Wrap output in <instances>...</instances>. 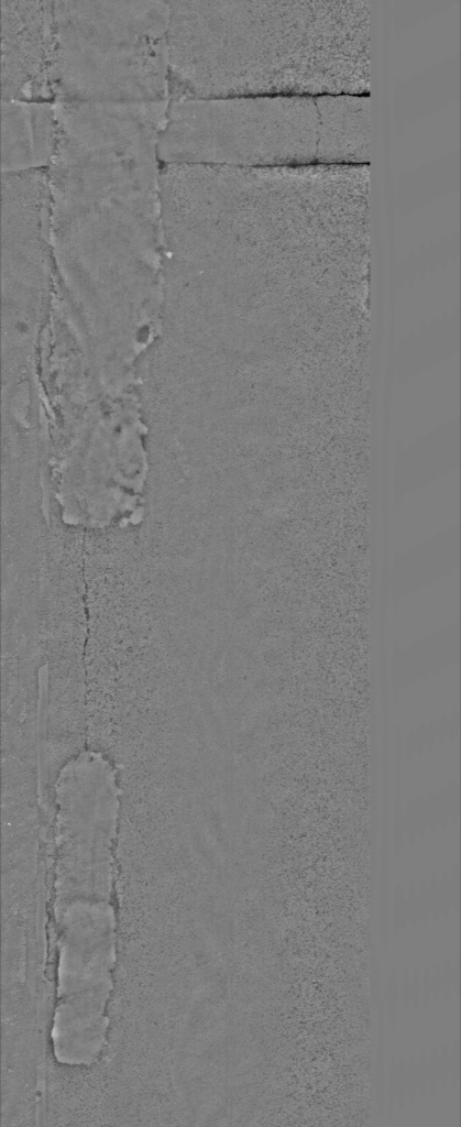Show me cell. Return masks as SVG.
I'll return each instance as SVG.
<instances>
[{"instance_id":"1","label":"cell","mask_w":461,"mask_h":1127,"mask_svg":"<svg viewBox=\"0 0 461 1127\" xmlns=\"http://www.w3.org/2000/svg\"><path fill=\"white\" fill-rule=\"evenodd\" d=\"M169 99L370 95L369 1H171Z\"/></svg>"},{"instance_id":"2","label":"cell","mask_w":461,"mask_h":1127,"mask_svg":"<svg viewBox=\"0 0 461 1127\" xmlns=\"http://www.w3.org/2000/svg\"><path fill=\"white\" fill-rule=\"evenodd\" d=\"M169 99L54 102L58 143L47 167L52 230L68 255L135 258L161 233L157 143Z\"/></svg>"},{"instance_id":"3","label":"cell","mask_w":461,"mask_h":1127,"mask_svg":"<svg viewBox=\"0 0 461 1127\" xmlns=\"http://www.w3.org/2000/svg\"><path fill=\"white\" fill-rule=\"evenodd\" d=\"M56 100L169 99L165 1H54Z\"/></svg>"},{"instance_id":"4","label":"cell","mask_w":461,"mask_h":1127,"mask_svg":"<svg viewBox=\"0 0 461 1127\" xmlns=\"http://www.w3.org/2000/svg\"><path fill=\"white\" fill-rule=\"evenodd\" d=\"M316 97L169 99L157 143L163 164L275 167L317 163Z\"/></svg>"},{"instance_id":"5","label":"cell","mask_w":461,"mask_h":1127,"mask_svg":"<svg viewBox=\"0 0 461 1127\" xmlns=\"http://www.w3.org/2000/svg\"><path fill=\"white\" fill-rule=\"evenodd\" d=\"M55 50L54 1L2 0V100L53 98Z\"/></svg>"},{"instance_id":"6","label":"cell","mask_w":461,"mask_h":1127,"mask_svg":"<svg viewBox=\"0 0 461 1127\" xmlns=\"http://www.w3.org/2000/svg\"><path fill=\"white\" fill-rule=\"evenodd\" d=\"M58 143L54 103L1 100V171L46 168Z\"/></svg>"},{"instance_id":"7","label":"cell","mask_w":461,"mask_h":1127,"mask_svg":"<svg viewBox=\"0 0 461 1127\" xmlns=\"http://www.w3.org/2000/svg\"><path fill=\"white\" fill-rule=\"evenodd\" d=\"M317 163L371 164L370 95L316 96Z\"/></svg>"}]
</instances>
